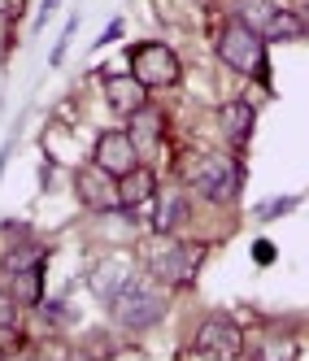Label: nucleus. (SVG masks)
<instances>
[{
  "label": "nucleus",
  "instance_id": "f257e3e1",
  "mask_svg": "<svg viewBox=\"0 0 309 361\" xmlns=\"http://www.w3.org/2000/svg\"><path fill=\"white\" fill-rule=\"evenodd\" d=\"M183 183L205 204H236L244 192V161L236 152H196L183 166Z\"/></svg>",
  "mask_w": 309,
  "mask_h": 361
},
{
  "label": "nucleus",
  "instance_id": "f03ea898",
  "mask_svg": "<svg viewBox=\"0 0 309 361\" xmlns=\"http://www.w3.org/2000/svg\"><path fill=\"white\" fill-rule=\"evenodd\" d=\"M210 248L200 240H178V235H157V244L144 248V274H152L170 292H183L200 279V266Z\"/></svg>",
  "mask_w": 309,
  "mask_h": 361
},
{
  "label": "nucleus",
  "instance_id": "7ed1b4c3",
  "mask_svg": "<svg viewBox=\"0 0 309 361\" xmlns=\"http://www.w3.org/2000/svg\"><path fill=\"white\" fill-rule=\"evenodd\" d=\"M214 53L218 61L231 70V74H240V79H257L262 87H270V70H266V35L262 31H253L248 22L240 18H226L218 35H214Z\"/></svg>",
  "mask_w": 309,
  "mask_h": 361
},
{
  "label": "nucleus",
  "instance_id": "20e7f679",
  "mask_svg": "<svg viewBox=\"0 0 309 361\" xmlns=\"http://www.w3.org/2000/svg\"><path fill=\"white\" fill-rule=\"evenodd\" d=\"M166 309H170V288H162L152 274H135L109 300V318L122 331H148V326H157L166 318Z\"/></svg>",
  "mask_w": 309,
  "mask_h": 361
},
{
  "label": "nucleus",
  "instance_id": "39448f33",
  "mask_svg": "<svg viewBox=\"0 0 309 361\" xmlns=\"http://www.w3.org/2000/svg\"><path fill=\"white\" fill-rule=\"evenodd\" d=\"M126 66H131V74L148 92H170V87H178V79H183V61H178V53L162 39L131 44L126 48Z\"/></svg>",
  "mask_w": 309,
  "mask_h": 361
},
{
  "label": "nucleus",
  "instance_id": "423d86ee",
  "mask_svg": "<svg viewBox=\"0 0 309 361\" xmlns=\"http://www.w3.org/2000/svg\"><path fill=\"white\" fill-rule=\"evenodd\" d=\"M192 348H196L205 361H240V357L248 353L240 322H231L226 314H210V318H200V322H196V331H192Z\"/></svg>",
  "mask_w": 309,
  "mask_h": 361
},
{
  "label": "nucleus",
  "instance_id": "0eeeda50",
  "mask_svg": "<svg viewBox=\"0 0 309 361\" xmlns=\"http://www.w3.org/2000/svg\"><path fill=\"white\" fill-rule=\"evenodd\" d=\"M74 200H79L87 214H122V188H118V178L109 170H100L96 161L74 170Z\"/></svg>",
  "mask_w": 309,
  "mask_h": 361
},
{
  "label": "nucleus",
  "instance_id": "6e6552de",
  "mask_svg": "<svg viewBox=\"0 0 309 361\" xmlns=\"http://www.w3.org/2000/svg\"><path fill=\"white\" fill-rule=\"evenodd\" d=\"M144 152H140V144L131 140V131H100L96 135V144H92V161L100 166V170H109L114 178H122V174H131V170H140L144 161Z\"/></svg>",
  "mask_w": 309,
  "mask_h": 361
},
{
  "label": "nucleus",
  "instance_id": "1a4fd4ad",
  "mask_svg": "<svg viewBox=\"0 0 309 361\" xmlns=\"http://www.w3.org/2000/svg\"><path fill=\"white\" fill-rule=\"evenodd\" d=\"M135 274H140V270H135V262H131L126 252H109V257H100V262L92 266V279H87V283H92V292L109 305Z\"/></svg>",
  "mask_w": 309,
  "mask_h": 361
},
{
  "label": "nucleus",
  "instance_id": "9d476101",
  "mask_svg": "<svg viewBox=\"0 0 309 361\" xmlns=\"http://www.w3.org/2000/svg\"><path fill=\"white\" fill-rule=\"evenodd\" d=\"M188 218H192V200H188V192L166 188V192H157V200H152V218H148V226H152V235H178V231L188 226Z\"/></svg>",
  "mask_w": 309,
  "mask_h": 361
},
{
  "label": "nucleus",
  "instance_id": "9b49d317",
  "mask_svg": "<svg viewBox=\"0 0 309 361\" xmlns=\"http://www.w3.org/2000/svg\"><path fill=\"white\" fill-rule=\"evenodd\" d=\"M218 126H222V135H226L231 148H244V144L253 140V131H257V109H253V100H244V96L222 100V105H218Z\"/></svg>",
  "mask_w": 309,
  "mask_h": 361
},
{
  "label": "nucleus",
  "instance_id": "f8f14e48",
  "mask_svg": "<svg viewBox=\"0 0 309 361\" xmlns=\"http://www.w3.org/2000/svg\"><path fill=\"white\" fill-rule=\"evenodd\" d=\"M105 100H109V109L118 118H135L140 109H148V87L135 79L131 70H126V74H109V79H105Z\"/></svg>",
  "mask_w": 309,
  "mask_h": 361
},
{
  "label": "nucleus",
  "instance_id": "ddd939ff",
  "mask_svg": "<svg viewBox=\"0 0 309 361\" xmlns=\"http://www.w3.org/2000/svg\"><path fill=\"white\" fill-rule=\"evenodd\" d=\"M5 296H9L13 305H22V309H40V305H44V266L5 274Z\"/></svg>",
  "mask_w": 309,
  "mask_h": 361
},
{
  "label": "nucleus",
  "instance_id": "4468645a",
  "mask_svg": "<svg viewBox=\"0 0 309 361\" xmlns=\"http://www.w3.org/2000/svg\"><path fill=\"white\" fill-rule=\"evenodd\" d=\"M118 188H122V209H140V204H152L157 200V174H152L148 166H140V170H131V174H122L118 178Z\"/></svg>",
  "mask_w": 309,
  "mask_h": 361
},
{
  "label": "nucleus",
  "instance_id": "2eb2a0df",
  "mask_svg": "<svg viewBox=\"0 0 309 361\" xmlns=\"http://www.w3.org/2000/svg\"><path fill=\"white\" fill-rule=\"evenodd\" d=\"M166 126H170V118H166L157 105H148V109H140V114L131 118V126H126V131H131V140L140 144V152H148V148H157V144L166 140Z\"/></svg>",
  "mask_w": 309,
  "mask_h": 361
},
{
  "label": "nucleus",
  "instance_id": "dca6fc26",
  "mask_svg": "<svg viewBox=\"0 0 309 361\" xmlns=\"http://www.w3.org/2000/svg\"><path fill=\"white\" fill-rule=\"evenodd\" d=\"M296 357H301V344L288 331H266L262 344L253 348V361H296Z\"/></svg>",
  "mask_w": 309,
  "mask_h": 361
},
{
  "label": "nucleus",
  "instance_id": "f3484780",
  "mask_svg": "<svg viewBox=\"0 0 309 361\" xmlns=\"http://www.w3.org/2000/svg\"><path fill=\"white\" fill-rule=\"evenodd\" d=\"M309 35V18H301L296 9H279L274 13V22L266 27V44L274 39V44H288V39H305Z\"/></svg>",
  "mask_w": 309,
  "mask_h": 361
},
{
  "label": "nucleus",
  "instance_id": "a211bd4d",
  "mask_svg": "<svg viewBox=\"0 0 309 361\" xmlns=\"http://www.w3.org/2000/svg\"><path fill=\"white\" fill-rule=\"evenodd\" d=\"M279 9H283L279 0H240V5H236V18H240V22H248L253 31H262V35H266V27L274 22V13H279Z\"/></svg>",
  "mask_w": 309,
  "mask_h": 361
},
{
  "label": "nucleus",
  "instance_id": "6ab92c4d",
  "mask_svg": "<svg viewBox=\"0 0 309 361\" xmlns=\"http://www.w3.org/2000/svg\"><path fill=\"white\" fill-rule=\"evenodd\" d=\"M44 257H48V248H44L40 240H27V244H22V248L5 252V274H18V270H31V266H44Z\"/></svg>",
  "mask_w": 309,
  "mask_h": 361
},
{
  "label": "nucleus",
  "instance_id": "aec40b11",
  "mask_svg": "<svg viewBox=\"0 0 309 361\" xmlns=\"http://www.w3.org/2000/svg\"><path fill=\"white\" fill-rule=\"evenodd\" d=\"M296 204H301V196H274V200H266V204H257V209H253V218H257V222H270V218L292 214Z\"/></svg>",
  "mask_w": 309,
  "mask_h": 361
},
{
  "label": "nucleus",
  "instance_id": "412c9836",
  "mask_svg": "<svg viewBox=\"0 0 309 361\" xmlns=\"http://www.w3.org/2000/svg\"><path fill=\"white\" fill-rule=\"evenodd\" d=\"M27 240H35V231H31V226H22V222H5V252L22 248Z\"/></svg>",
  "mask_w": 309,
  "mask_h": 361
},
{
  "label": "nucleus",
  "instance_id": "4be33fe9",
  "mask_svg": "<svg viewBox=\"0 0 309 361\" xmlns=\"http://www.w3.org/2000/svg\"><path fill=\"white\" fill-rule=\"evenodd\" d=\"M74 31H79V18H66V31H61V39H57V48H53V57H48V66H61V61H66V48H70V39H74Z\"/></svg>",
  "mask_w": 309,
  "mask_h": 361
},
{
  "label": "nucleus",
  "instance_id": "5701e85b",
  "mask_svg": "<svg viewBox=\"0 0 309 361\" xmlns=\"http://www.w3.org/2000/svg\"><path fill=\"white\" fill-rule=\"evenodd\" d=\"M274 257H279V248H274L270 240H257V244H253V262H257V266H274Z\"/></svg>",
  "mask_w": 309,
  "mask_h": 361
},
{
  "label": "nucleus",
  "instance_id": "b1692460",
  "mask_svg": "<svg viewBox=\"0 0 309 361\" xmlns=\"http://www.w3.org/2000/svg\"><path fill=\"white\" fill-rule=\"evenodd\" d=\"M0 9H5V31H13L22 9H27V0H0Z\"/></svg>",
  "mask_w": 309,
  "mask_h": 361
},
{
  "label": "nucleus",
  "instance_id": "393cba45",
  "mask_svg": "<svg viewBox=\"0 0 309 361\" xmlns=\"http://www.w3.org/2000/svg\"><path fill=\"white\" fill-rule=\"evenodd\" d=\"M57 5H61V0H44V5H40V18H35V31L44 27L48 18H53V9H57Z\"/></svg>",
  "mask_w": 309,
  "mask_h": 361
},
{
  "label": "nucleus",
  "instance_id": "a878e982",
  "mask_svg": "<svg viewBox=\"0 0 309 361\" xmlns=\"http://www.w3.org/2000/svg\"><path fill=\"white\" fill-rule=\"evenodd\" d=\"M118 35H122V22H109V31H105V35H100V39H96V48H100V44H114Z\"/></svg>",
  "mask_w": 309,
  "mask_h": 361
}]
</instances>
